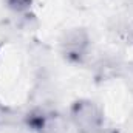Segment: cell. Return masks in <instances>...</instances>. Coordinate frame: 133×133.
Wrapping results in <instances>:
<instances>
[{"label": "cell", "instance_id": "6da1fadb", "mask_svg": "<svg viewBox=\"0 0 133 133\" xmlns=\"http://www.w3.org/2000/svg\"><path fill=\"white\" fill-rule=\"evenodd\" d=\"M70 119L77 133H99L104 129V113L90 99L74 101L70 107Z\"/></svg>", "mask_w": 133, "mask_h": 133}, {"label": "cell", "instance_id": "7a4b0ae2", "mask_svg": "<svg viewBox=\"0 0 133 133\" xmlns=\"http://www.w3.org/2000/svg\"><path fill=\"white\" fill-rule=\"evenodd\" d=\"M62 57L70 64H82L90 50V36L84 28H71L59 40Z\"/></svg>", "mask_w": 133, "mask_h": 133}, {"label": "cell", "instance_id": "3957f363", "mask_svg": "<svg viewBox=\"0 0 133 133\" xmlns=\"http://www.w3.org/2000/svg\"><path fill=\"white\" fill-rule=\"evenodd\" d=\"M54 115L48 113L42 108H33L31 111L26 113L25 116V124L26 127L36 133H51L54 130L53 122H54Z\"/></svg>", "mask_w": 133, "mask_h": 133}, {"label": "cell", "instance_id": "277c9868", "mask_svg": "<svg viewBox=\"0 0 133 133\" xmlns=\"http://www.w3.org/2000/svg\"><path fill=\"white\" fill-rule=\"evenodd\" d=\"M5 3L16 12H25L33 6V0H5Z\"/></svg>", "mask_w": 133, "mask_h": 133}, {"label": "cell", "instance_id": "5b68a950", "mask_svg": "<svg viewBox=\"0 0 133 133\" xmlns=\"http://www.w3.org/2000/svg\"><path fill=\"white\" fill-rule=\"evenodd\" d=\"M99 133H119V130L115 127H108V129H102Z\"/></svg>", "mask_w": 133, "mask_h": 133}, {"label": "cell", "instance_id": "8992f818", "mask_svg": "<svg viewBox=\"0 0 133 133\" xmlns=\"http://www.w3.org/2000/svg\"><path fill=\"white\" fill-rule=\"evenodd\" d=\"M2 48H3V43H0V54H2Z\"/></svg>", "mask_w": 133, "mask_h": 133}]
</instances>
